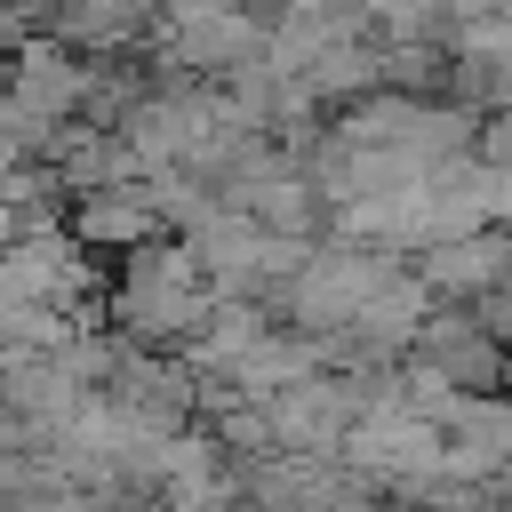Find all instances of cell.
Wrapping results in <instances>:
<instances>
[{
	"mask_svg": "<svg viewBox=\"0 0 512 512\" xmlns=\"http://www.w3.org/2000/svg\"><path fill=\"white\" fill-rule=\"evenodd\" d=\"M504 272H512V232H488V224L480 232H456V240H432L416 256V288L424 296H456V304L496 296Z\"/></svg>",
	"mask_w": 512,
	"mask_h": 512,
	"instance_id": "6da1fadb",
	"label": "cell"
},
{
	"mask_svg": "<svg viewBox=\"0 0 512 512\" xmlns=\"http://www.w3.org/2000/svg\"><path fill=\"white\" fill-rule=\"evenodd\" d=\"M80 512H152L144 496H112V504H80Z\"/></svg>",
	"mask_w": 512,
	"mask_h": 512,
	"instance_id": "7a4b0ae2",
	"label": "cell"
}]
</instances>
